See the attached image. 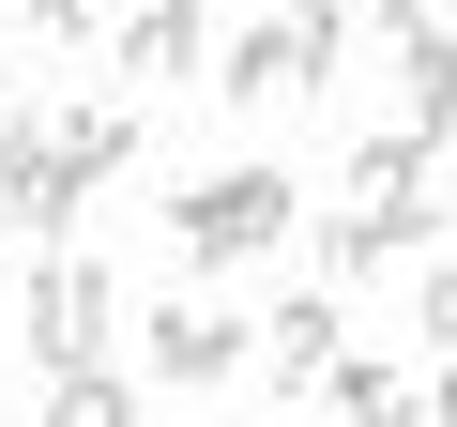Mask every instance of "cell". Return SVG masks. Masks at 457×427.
Segmentation results:
<instances>
[{"label": "cell", "instance_id": "cell-1", "mask_svg": "<svg viewBox=\"0 0 457 427\" xmlns=\"http://www.w3.org/2000/svg\"><path fill=\"white\" fill-rule=\"evenodd\" d=\"M290 230H305V183H290V168H198V183L168 198L183 275H245V260H275Z\"/></svg>", "mask_w": 457, "mask_h": 427}, {"label": "cell", "instance_id": "cell-2", "mask_svg": "<svg viewBox=\"0 0 457 427\" xmlns=\"http://www.w3.org/2000/svg\"><path fill=\"white\" fill-rule=\"evenodd\" d=\"M336 62H351V0H290V16H260L245 46H228V107H305V92H336Z\"/></svg>", "mask_w": 457, "mask_h": 427}, {"label": "cell", "instance_id": "cell-3", "mask_svg": "<svg viewBox=\"0 0 457 427\" xmlns=\"http://www.w3.org/2000/svg\"><path fill=\"white\" fill-rule=\"evenodd\" d=\"M107 321H122V290H107V260H77V245H46V275H31V366H107Z\"/></svg>", "mask_w": 457, "mask_h": 427}, {"label": "cell", "instance_id": "cell-4", "mask_svg": "<svg viewBox=\"0 0 457 427\" xmlns=\"http://www.w3.org/2000/svg\"><path fill=\"white\" fill-rule=\"evenodd\" d=\"M245 336H260V321H228L213 290H183V306H153V321H137V366L198 397V381H228V366H245Z\"/></svg>", "mask_w": 457, "mask_h": 427}, {"label": "cell", "instance_id": "cell-5", "mask_svg": "<svg viewBox=\"0 0 457 427\" xmlns=\"http://www.w3.org/2000/svg\"><path fill=\"white\" fill-rule=\"evenodd\" d=\"M0 214H16V230H31V245H77V214H92V168H77L62 138H46V153H31L16 183H0Z\"/></svg>", "mask_w": 457, "mask_h": 427}, {"label": "cell", "instance_id": "cell-6", "mask_svg": "<svg viewBox=\"0 0 457 427\" xmlns=\"http://www.w3.org/2000/svg\"><path fill=\"white\" fill-rule=\"evenodd\" d=\"M245 351H260V366L305 397V381L336 366V290H290V306H260V336H245Z\"/></svg>", "mask_w": 457, "mask_h": 427}, {"label": "cell", "instance_id": "cell-7", "mask_svg": "<svg viewBox=\"0 0 457 427\" xmlns=\"http://www.w3.org/2000/svg\"><path fill=\"white\" fill-rule=\"evenodd\" d=\"M351 214H427V230H442V198H427V138H411V122L351 153Z\"/></svg>", "mask_w": 457, "mask_h": 427}, {"label": "cell", "instance_id": "cell-8", "mask_svg": "<svg viewBox=\"0 0 457 427\" xmlns=\"http://www.w3.org/2000/svg\"><path fill=\"white\" fill-rule=\"evenodd\" d=\"M198 46H213L198 0H137V16H122V77H198Z\"/></svg>", "mask_w": 457, "mask_h": 427}, {"label": "cell", "instance_id": "cell-9", "mask_svg": "<svg viewBox=\"0 0 457 427\" xmlns=\"http://www.w3.org/2000/svg\"><path fill=\"white\" fill-rule=\"evenodd\" d=\"M305 397H336V427H427V397H411L396 366H366V351H336Z\"/></svg>", "mask_w": 457, "mask_h": 427}, {"label": "cell", "instance_id": "cell-10", "mask_svg": "<svg viewBox=\"0 0 457 427\" xmlns=\"http://www.w3.org/2000/svg\"><path fill=\"white\" fill-rule=\"evenodd\" d=\"M396 77H411V138H457V46H442V31H411V46H396Z\"/></svg>", "mask_w": 457, "mask_h": 427}, {"label": "cell", "instance_id": "cell-11", "mask_svg": "<svg viewBox=\"0 0 457 427\" xmlns=\"http://www.w3.org/2000/svg\"><path fill=\"white\" fill-rule=\"evenodd\" d=\"M46 427H137V381H107V366H46Z\"/></svg>", "mask_w": 457, "mask_h": 427}, {"label": "cell", "instance_id": "cell-12", "mask_svg": "<svg viewBox=\"0 0 457 427\" xmlns=\"http://www.w3.org/2000/svg\"><path fill=\"white\" fill-rule=\"evenodd\" d=\"M46 138H62V153H77L92 183H122V168H137V122H122V107H62Z\"/></svg>", "mask_w": 457, "mask_h": 427}, {"label": "cell", "instance_id": "cell-13", "mask_svg": "<svg viewBox=\"0 0 457 427\" xmlns=\"http://www.w3.org/2000/svg\"><path fill=\"white\" fill-rule=\"evenodd\" d=\"M411 336H427V351H457V260H427V275H411Z\"/></svg>", "mask_w": 457, "mask_h": 427}, {"label": "cell", "instance_id": "cell-14", "mask_svg": "<svg viewBox=\"0 0 457 427\" xmlns=\"http://www.w3.org/2000/svg\"><path fill=\"white\" fill-rule=\"evenodd\" d=\"M31 153H46V107H16V92H0V183H16Z\"/></svg>", "mask_w": 457, "mask_h": 427}, {"label": "cell", "instance_id": "cell-15", "mask_svg": "<svg viewBox=\"0 0 457 427\" xmlns=\"http://www.w3.org/2000/svg\"><path fill=\"white\" fill-rule=\"evenodd\" d=\"M92 16H107V0H31V31H46V46H92Z\"/></svg>", "mask_w": 457, "mask_h": 427}, {"label": "cell", "instance_id": "cell-16", "mask_svg": "<svg viewBox=\"0 0 457 427\" xmlns=\"http://www.w3.org/2000/svg\"><path fill=\"white\" fill-rule=\"evenodd\" d=\"M427 427H457V351H442V381H427Z\"/></svg>", "mask_w": 457, "mask_h": 427}]
</instances>
